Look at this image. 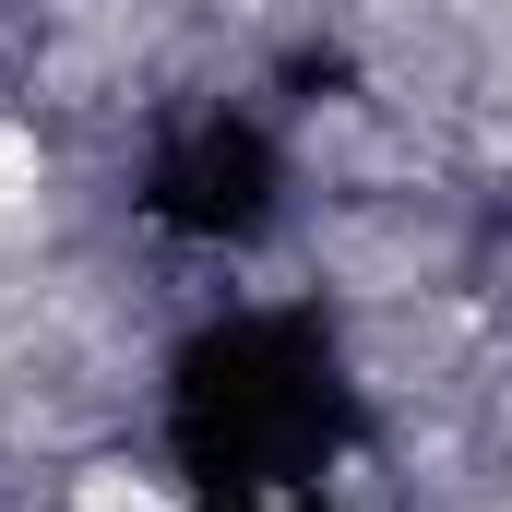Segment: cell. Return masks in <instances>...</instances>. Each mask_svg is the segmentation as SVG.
Listing matches in <instances>:
<instances>
[{
    "label": "cell",
    "mask_w": 512,
    "mask_h": 512,
    "mask_svg": "<svg viewBox=\"0 0 512 512\" xmlns=\"http://www.w3.org/2000/svg\"><path fill=\"white\" fill-rule=\"evenodd\" d=\"M72 512H179V489H155L143 465H84L72 477Z\"/></svg>",
    "instance_id": "obj_2"
},
{
    "label": "cell",
    "mask_w": 512,
    "mask_h": 512,
    "mask_svg": "<svg viewBox=\"0 0 512 512\" xmlns=\"http://www.w3.org/2000/svg\"><path fill=\"white\" fill-rule=\"evenodd\" d=\"M36 191H48V131H36V120H0V227L36 215Z\"/></svg>",
    "instance_id": "obj_1"
}]
</instances>
